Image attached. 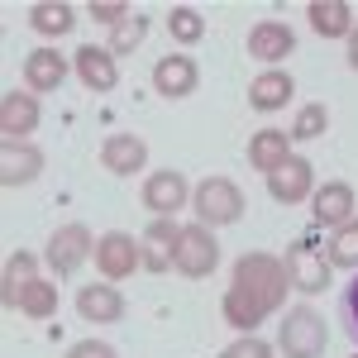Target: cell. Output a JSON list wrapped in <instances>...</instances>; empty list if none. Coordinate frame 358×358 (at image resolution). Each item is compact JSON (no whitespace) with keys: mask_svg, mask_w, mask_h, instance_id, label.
Here are the masks:
<instances>
[{"mask_svg":"<svg viewBox=\"0 0 358 358\" xmlns=\"http://www.w3.org/2000/svg\"><path fill=\"white\" fill-rule=\"evenodd\" d=\"M86 258H96V239H91V229L86 224H57L48 248H43V263H48V273L53 277H72L82 268Z\"/></svg>","mask_w":358,"mask_h":358,"instance_id":"obj_5","label":"cell"},{"mask_svg":"<svg viewBox=\"0 0 358 358\" xmlns=\"http://www.w3.org/2000/svg\"><path fill=\"white\" fill-rule=\"evenodd\" d=\"M292 96H296V82H292V72H287V67H263V72L248 82V106H253L258 115L282 110Z\"/></svg>","mask_w":358,"mask_h":358,"instance_id":"obj_19","label":"cell"},{"mask_svg":"<svg viewBox=\"0 0 358 358\" xmlns=\"http://www.w3.org/2000/svg\"><path fill=\"white\" fill-rule=\"evenodd\" d=\"M38 277V258L29 253V248H15L10 258H5V277H0V301L15 310V301H20V292H24L29 282Z\"/></svg>","mask_w":358,"mask_h":358,"instance_id":"obj_25","label":"cell"},{"mask_svg":"<svg viewBox=\"0 0 358 358\" xmlns=\"http://www.w3.org/2000/svg\"><path fill=\"white\" fill-rule=\"evenodd\" d=\"M325 258H330V268H354V273H358V215H354L349 224L330 229Z\"/></svg>","mask_w":358,"mask_h":358,"instance_id":"obj_27","label":"cell"},{"mask_svg":"<svg viewBox=\"0 0 358 358\" xmlns=\"http://www.w3.org/2000/svg\"><path fill=\"white\" fill-rule=\"evenodd\" d=\"M96 268H101L106 282H124L134 268H143V248H138L134 234L110 229V234H101V239H96Z\"/></svg>","mask_w":358,"mask_h":358,"instance_id":"obj_8","label":"cell"},{"mask_svg":"<svg viewBox=\"0 0 358 358\" xmlns=\"http://www.w3.org/2000/svg\"><path fill=\"white\" fill-rule=\"evenodd\" d=\"M344 325H349V339L358 344V277L349 282V292H344Z\"/></svg>","mask_w":358,"mask_h":358,"instance_id":"obj_34","label":"cell"},{"mask_svg":"<svg viewBox=\"0 0 358 358\" xmlns=\"http://www.w3.org/2000/svg\"><path fill=\"white\" fill-rule=\"evenodd\" d=\"M277 344H268V339H258V334H239L234 344H224L220 358H273Z\"/></svg>","mask_w":358,"mask_h":358,"instance_id":"obj_31","label":"cell"},{"mask_svg":"<svg viewBox=\"0 0 358 358\" xmlns=\"http://www.w3.org/2000/svg\"><path fill=\"white\" fill-rule=\"evenodd\" d=\"M330 344V325L315 306H292L277 325V354L282 358H320Z\"/></svg>","mask_w":358,"mask_h":358,"instance_id":"obj_2","label":"cell"},{"mask_svg":"<svg viewBox=\"0 0 358 358\" xmlns=\"http://www.w3.org/2000/svg\"><path fill=\"white\" fill-rule=\"evenodd\" d=\"M354 358H358V354H354Z\"/></svg>","mask_w":358,"mask_h":358,"instance_id":"obj_36","label":"cell"},{"mask_svg":"<svg viewBox=\"0 0 358 358\" xmlns=\"http://www.w3.org/2000/svg\"><path fill=\"white\" fill-rule=\"evenodd\" d=\"M38 120H43V106H38L34 91H5L0 96V134H5V143H29Z\"/></svg>","mask_w":358,"mask_h":358,"instance_id":"obj_11","label":"cell"},{"mask_svg":"<svg viewBox=\"0 0 358 358\" xmlns=\"http://www.w3.org/2000/svg\"><path fill=\"white\" fill-rule=\"evenodd\" d=\"M15 310H20V315H29V320H53V315H57V282L34 277L24 292H20Z\"/></svg>","mask_w":358,"mask_h":358,"instance_id":"obj_26","label":"cell"},{"mask_svg":"<svg viewBox=\"0 0 358 358\" xmlns=\"http://www.w3.org/2000/svg\"><path fill=\"white\" fill-rule=\"evenodd\" d=\"M101 167L110 177H134V172L148 167V143L138 134H110L101 143Z\"/></svg>","mask_w":358,"mask_h":358,"instance_id":"obj_20","label":"cell"},{"mask_svg":"<svg viewBox=\"0 0 358 358\" xmlns=\"http://www.w3.org/2000/svg\"><path fill=\"white\" fill-rule=\"evenodd\" d=\"M196 82H201V67H196V57H187V53H167V57L153 62V91H158L163 101L192 96Z\"/></svg>","mask_w":358,"mask_h":358,"instance_id":"obj_14","label":"cell"},{"mask_svg":"<svg viewBox=\"0 0 358 358\" xmlns=\"http://www.w3.org/2000/svg\"><path fill=\"white\" fill-rule=\"evenodd\" d=\"M358 215V196L349 182H320V192L310 196V220L320 229H339Z\"/></svg>","mask_w":358,"mask_h":358,"instance_id":"obj_13","label":"cell"},{"mask_svg":"<svg viewBox=\"0 0 358 358\" xmlns=\"http://www.w3.org/2000/svg\"><path fill=\"white\" fill-rule=\"evenodd\" d=\"M138 201H143V210H148L153 220H172L177 210L192 206V182H187V172H177V167H158V172L143 177Z\"/></svg>","mask_w":358,"mask_h":358,"instance_id":"obj_4","label":"cell"},{"mask_svg":"<svg viewBox=\"0 0 358 358\" xmlns=\"http://www.w3.org/2000/svg\"><path fill=\"white\" fill-rule=\"evenodd\" d=\"M143 38H148V15H138V10H134V15H129L124 24H115V29H110L106 48H110L115 57H124V53H134Z\"/></svg>","mask_w":358,"mask_h":358,"instance_id":"obj_30","label":"cell"},{"mask_svg":"<svg viewBox=\"0 0 358 358\" xmlns=\"http://www.w3.org/2000/svg\"><path fill=\"white\" fill-rule=\"evenodd\" d=\"M62 358H120V354H115V344H106V339H77Z\"/></svg>","mask_w":358,"mask_h":358,"instance_id":"obj_33","label":"cell"},{"mask_svg":"<svg viewBox=\"0 0 358 358\" xmlns=\"http://www.w3.org/2000/svg\"><path fill=\"white\" fill-rule=\"evenodd\" d=\"M268 196H273L277 206H301V201H310V196H315V163L301 158V153H292V158L268 177Z\"/></svg>","mask_w":358,"mask_h":358,"instance_id":"obj_9","label":"cell"},{"mask_svg":"<svg viewBox=\"0 0 358 358\" xmlns=\"http://www.w3.org/2000/svg\"><path fill=\"white\" fill-rule=\"evenodd\" d=\"M330 129V110H325V101H310V106H301L296 110V120H292V143H310V138H320Z\"/></svg>","mask_w":358,"mask_h":358,"instance_id":"obj_29","label":"cell"},{"mask_svg":"<svg viewBox=\"0 0 358 358\" xmlns=\"http://www.w3.org/2000/svg\"><path fill=\"white\" fill-rule=\"evenodd\" d=\"M287 158H292V134L287 129H258L248 138V167H258L263 177H273Z\"/></svg>","mask_w":358,"mask_h":358,"instance_id":"obj_22","label":"cell"},{"mask_svg":"<svg viewBox=\"0 0 358 358\" xmlns=\"http://www.w3.org/2000/svg\"><path fill=\"white\" fill-rule=\"evenodd\" d=\"M43 167H48V158H43V148L38 143H5L0 148V187H29V182H38L43 177Z\"/></svg>","mask_w":358,"mask_h":358,"instance_id":"obj_17","label":"cell"},{"mask_svg":"<svg viewBox=\"0 0 358 358\" xmlns=\"http://www.w3.org/2000/svg\"><path fill=\"white\" fill-rule=\"evenodd\" d=\"M234 287H244V292L263 306L268 315H277L282 301H287V292H292V277H287V263H282L277 253L248 248L244 258L234 263Z\"/></svg>","mask_w":358,"mask_h":358,"instance_id":"obj_1","label":"cell"},{"mask_svg":"<svg viewBox=\"0 0 358 358\" xmlns=\"http://www.w3.org/2000/svg\"><path fill=\"white\" fill-rule=\"evenodd\" d=\"M220 268V239L215 229L206 224H182V244H177V273L192 277V282H206V277Z\"/></svg>","mask_w":358,"mask_h":358,"instance_id":"obj_6","label":"cell"},{"mask_svg":"<svg viewBox=\"0 0 358 358\" xmlns=\"http://www.w3.org/2000/svg\"><path fill=\"white\" fill-rule=\"evenodd\" d=\"M220 315H224V325H234L239 334H253L263 320H268V310L253 301L244 287H234V282H229V292L220 296Z\"/></svg>","mask_w":358,"mask_h":358,"instance_id":"obj_24","label":"cell"},{"mask_svg":"<svg viewBox=\"0 0 358 358\" xmlns=\"http://www.w3.org/2000/svg\"><path fill=\"white\" fill-rule=\"evenodd\" d=\"M72 72H77V82L86 91H115L120 86V57L106 48V43H82L77 53H72Z\"/></svg>","mask_w":358,"mask_h":358,"instance_id":"obj_10","label":"cell"},{"mask_svg":"<svg viewBox=\"0 0 358 358\" xmlns=\"http://www.w3.org/2000/svg\"><path fill=\"white\" fill-rule=\"evenodd\" d=\"M67 72H72L67 53H57L53 43H43V48H34V53L24 57V91L48 96V91H57V86L67 82Z\"/></svg>","mask_w":358,"mask_h":358,"instance_id":"obj_15","label":"cell"},{"mask_svg":"<svg viewBox=\"0 0 358 358\" xmlns=\"http://www.w3.org/2000/svg\"><path fill=\"white\" fill-rule=\"evenodd\" d=\"M344 43H349V67H354V72H358V24H354V34H349Z\"/></svg>","mask_w":358,"mask_h":358,"instance_id":"obj_35","label":"cell"},{"mask_svg":"<svg viewBox=\"0 0 358 358\" xmlns=\"http://www.w3.org/2000/svg\"><path fill=\"white\" fill-rule=\"evenodd\" d=\"M192 210L206 229H224V224H239L248 210V196L229 182V177H201V187L192 192Z\"/></svg>","mask_w":358,"mask_h":358,"instance_id":"obj_3","label":"cell"},{"mask_svg":"<svg viewBox=\"0 0 358 358\" xmlns=\"http://www.w3.org/2000/svg\"><path fill=\"white\" fill-rule=\"evenodd\" d=\"M177 244H182V224L177 220H148L143 239H138V248H143V268L158 273V277H163L167 268H177Z\"/></svg>","mask_w":358,"mask_h":358,"instance_id":"obj_16","label":"cell"},{"mask_svg":"<svg viewBox=\"0 0 358 358\" xmlns=\"http://www.w3.org/2000/svg\"><path fill=\"white\" fill-rule=\"evenodd\" d=\"M167 34H172L182 48H192V43L206 38V15L192 10V5H172V10H167Z\"/></svg>","mask_w":358,"mask_h":358,"instance_id":"obj_28","label":"cell"},{"mask_svg":"<svg viewBox=\"0 0 358 358\" xmlns=\"http://www.w3.org/2000/svg\"><path fill=\"white\" fill-rule=\"evenodd\" d=\"M282 263H287V277H292V287L306 292V296H320L325 287H330V258L320 253V248L310 244V239H292L287 253H282Z\"/></svg>","mask_w":358,"mask_h":358,"instance_id":"obj_7","label":"cell"},{"mask_svg":"<svg viewBox=\"0 0 358 358\" xmlns=\"http://www.w3.org/2000/svg\"><path fill=\"white\" fill-rule=\"evenodd\" d=\"M248 57H258L263 67H282L287 57L296 53V34L292 24H282V20H258V24L248 29Z\"/></svg>","mask_w":358,"mask_h":358,"instance_id":"obj_12","label":"cell"},{"mask_svg":"<svg viewBox=\"0 0 358 358\" xmlns=\"http://www.w3.org/2000/svg\"><path fill=\"white\" fill-rule=\"evenodd\" d=\"M306 20H310V29H315L320 38H349L354 24H358L349 0H310V5H306Z\"/></svg>","mask_w":358,"mask_h":358,"instance_id":"obj_21","label":"cell"},{"mask_svg":"<svg viewBox=\"0 0 358 358\" xmlns=\"http://www.w3.org/2000/svg\"><path fill=\"white\" fill-rule=\"evenodd\" d=\"M77 315L91 320V325H115V320H124V296H120V287H115V282H86V287H77Z\"/></svg>","mask_w":358,"mask_h":358,"instance_id":"obj_18","label":"cell"},{"mask_svg":"<svg viewBox=\"0 0 358 358\" xmlns=\"http://www.w3.org/2000/svg\"><path fill=\"white\" fill-rule=\"evenodd\" d=\"M86 15H91L96 24L115 29V24H124L134 10H129V0H91V5H86Z\"/></svg>","mask_w":358,"mask_h":358,"instance_id":"obj_32","label":"cell"},{"mask_svg":"<svg viewBox=\"0 0 358 358\" xmlns=\"http://www.w3.org/2000/svg\"><path fill=\"white\" fill-rule=\"evenodd\" d=\"M29 29L43 34V38H67L77 29V5H67V0H38V5H29Z\"/></svg>","mask_w":358,"mask_h":358,"instance_id":"obj_23","label":"cell"}]
</instances>
